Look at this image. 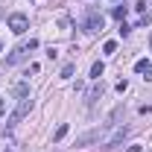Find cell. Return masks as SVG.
<instances>
[{"label":"cell","instance_id":"cell-3","mask_svg":"<svg viewBox=\"0 0 152 152\" xmlns=\"http://www.w3.org/2000/svg\"><path fill=\"white\" fill-rule=\"evenodd\" d=\"M29 108H32V99H29V96L18 99V105H15V111L9 114V123H6V126H9V129H12V126H18L20 120H23V117L29 114Z\"/></svg>","mask_w":152,"mask_h":152},{"label":"cell","instance_id":"cell-2","mask_svg":"<svg viewBox=\"0 0 152 152\" xmlns=\"http://www.w3.org/2000/svg\"><path fill=\"white\" fill-rule=\"evenodd\" d=\"M32 50H38V38H29V41H23V44H20L18 50H15L12 56L6 58V64H9V67H12V64H20V61H23V58L29 56Z\"/></svg>","mask_w":152,"mask_h":152},{"label":"cell","instance_id":"cell-19","mask_svg":"<svg viewBox=\"0 0 152 152\" xmlns=\"http://www.w3.org/2000/svg\"><path fill=\"white\" fill-rule=\"evenodd\" d=\"M0 50H3V44H0Z\"/></svg>","mask_w":152,"mask_h":152},{"label":"cell","instance_id":"cell-20","mask_svg":"<svg viewBox=\"0 0 152 152\" xmlns=\"http://www.w3.org/2000/svg\"><path fill=\"white\" fill-rule=\"evenodd\" d=\"M149 44H152V38H149Z\"/></svg>","mask_w":152,"mask_h":152},{"label":"cell","instance_id":"cell-17","mask_svg":"<svg viewBox=\"0 0 152 152\" xmlns=\"http://www.w3.org/2000/svg\"><path fill=\"white\" fill-rule=\"evenodd\" d=\"M126 152H140V146H129V149H126Z\"/></svg>","mask_w":152,"mask_h":152},{"label":"cell","instance_id":"cell-9","mask_svg":"<svg viewBox=\"0 0 152 152\" xmlns=\"http://www.w3.org/2000/svg\"><path fill=\"white\" fill-rule=\"evenodd\" d=\"M105 73V64H102V61H94V64H91V79H94V82H99V76Z\"/></svg>","mask_w":152,"mask_h":152},{"label":"cell","instance_id":"cell-15","mask_svg":"<svg viewBox=\"0 0 152 152\" xmlns=\"http://www.w3.org/2000/svg\"><path fill=\"white\" fill-rule=\"evenodd\" d=\"M126 88H129V82H126V79H120V82H117V94H123Z\"/></svg>","mask_w":152,"mask_h":152},{"label":"cell","instance_id":"cell-10","mask_svg":"<svg viewBox=\"0 0 152 152\" xmlns=\"http://www.w3.org/2000/svg\"><path fill=\"white\" fill-rule=\"evenodd\" d=\"M67 132H70V126H67V123H61V126L56 129V134H53V140H56V143H58V140H64V134H67Z\"/></svg>","mask_w":152,"mask_h":152},{"label":"cell","instance_id":"cell-5","mask_svg":"<svg viewBox=\"0 0 152 152\" xmlns=\"http://www.w3.org/2000/svg\"><path fill=\"white\" fill-rule=\"evenodd\" d=\"M9 29H12L15 35H23V32L29 29V18H26L23 12H15V15H9Z\"/></svg>","mask_w":152,"mask_h":152},{"label":"cell","instance_id":"cell-6","mask_svg":"<svg viewBox=\"0 0 152 152\" xmlns=\"http://www.w3.org/2000/svg\"><path fill=\"white\" fill-rule=\"evenodd\" d=\"M129 132H132L129 126H120V129H117L111 137H105V140H102V149H114V146H120V143H123V137H126Z\"/></svg>","mask_w":152,"mask_h":152},{"label":"cell","instance_id":"cell-13","mask_svg":"<svg viewBox=\"0 0 152 152\" xmlns=\"http://www.w3.org/2000/svg\"><path fill=\"white\" fill-rule=\"evenodd\" d=\"M70 76H73V64H64L61 67V79H70Z\"/></svg>","mask_w":152,"mask_h":152},{"label":"cell","instance_id":"cell-7","mask_svg":"<svg viewBox=\"0 0 152 152\" xmlns=\"http://www.w3.org/2000/svg\"><path fill=\"white\" fill-rule=\"evenodd\" d=\"M102 94H105V85H102V82H96L94 88H91V91H88V94H85V102H88V108H91V105H94L96 99H102Z\"/></svg>","mask_w":152,"mask_h":152},{"label":"cell","instance_id":"cell-16","mask_svg":"<svg viewBox=\"0 0 152 152\" xmlns=\"http://www.w3.org/2000/svg\"><path fill=\"white\" fill-rule=\"evenodd\" d=\"M102 50H105V53H114V50H117V44H114V41H105V47H102Z\"/></svg>","mask_w":152,"mask_h":152},{"label":"cell","instance_id":"cell-21","mask_svg":"<svg viewBox=\"0 0 152 152\" xmlns=\"http://www.w3.org/2000/svg\"><path fill=\"white\" fill-rule=\"evenodd\" d=\"M6 152H9V149H6Z\"/></svg>","mask_w":152,"mask_h":152},{"label":"cell","instance_id":"cell-1","mask_svg":"<svg viewBox=\"0 0 152 152\" xmlns=\"http://www.w3.org/2000/svg\"><path fill=\"white\" fill-rule=\"evenodd\" d=\"M111 129V123H99L96 129H91V132H85V134H79L76 137V149H82V146H91V143H99L102 140V134Z\"/></svg>","mask_w":152,"mask_h":152},{"label":"cell","instance_id":"cell-11","mask_svg":"<svg viewBox=\"0 0 152 152\" xmlns=\"http://www.w3.org/2000/svg\"><path fill=\"white\" fill-rule=\"evenodd\" d=\"M111 15H114L117 20H123L126 15H129V6H114V9H111Z\"/></svg>","mask_w":152,"mask_h":152},{"label":"cell","instance_id":"cell-8","mask_svg":"<svg viewBox=\"0 0 152 152\" xmlns=\"http://www.w3.org/2000/svg\"><path fill=\"white\" fill-rule=\"evenodd\" d=\"M12 94L18 96V99H23V96H29V85H26V82H15V88H12Z\"/></svg>","mask_w":152,"mask_h":152},{"label":"cell","instance_id":"cell-14","mask_svg":"<svg viewBox=\"0 0 152 152\" xmlns=\"http://www.w3.org/2000/svg\"><path fill=\"white\" fill-rule=\"evenodd\" d=\"M143 79H146V82H152V61L146 64V70H143Z\"/></svg>","mask_w":152,"mask_h":152},{"label":"cell","instance_id":"cell-18","mask_svg":"<svg viewBox=\"0 0 152 152\" xmlns=\"http://www.w3.org/2000/svg\"><path fill=\"white\" fill-rule=\"evenodd\" d=\"M0 111H3V96H0Z\"/></svg>","mask_w":152,"mask_h":152},{"label":"cell","instance_id":"cell-12","mask_svg":"<svg viewBox=\"0 0 152 152\" xmlns=\"http://www.w3.org/2000/svg\"><path fill=\"white\" fill-rule=\"evenodd\" d=\"M146 64H149L146 58H137V61H134V70H137V73H143V70H146Z\"/></svg>","mask_w":152,"mask_h":152},{"label":"cell","instance_id":"cell-4","mask_svg":"<svg viewBox=\"0 0 152 152\" xmlns=\"http://www.w3.org/2000/svg\"><path fill=\"white\" fill-rule=\"evenodd\" d=\"M102 26H105V18H102L96 9H88V12H85V20H82V29H85V32H99Z\"/></svg>","mask_w":152,"mask_h":152}]
</instances>
